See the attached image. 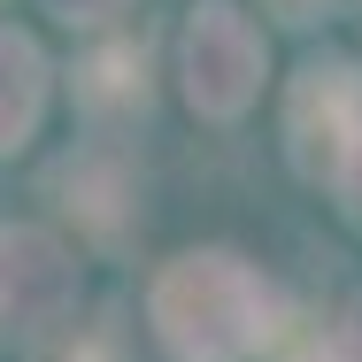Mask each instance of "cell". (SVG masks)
I'll return each mask as SVG.
<instances>
[{"mask_svg":"<svg viewBox=\"0 0 362 362\" xmlns=\"http://www.w3.org/2000/svg\"><path fill=\"white\" fill-rule=\"evenodd\" d=\"M146 316H154L162 347L177 362H247L278 332V293L231 247H193V255H177L154 278Z\"/></svg>","mask_w":362,"mask_h":362,"instance_id":"obj_1","label":"cell"},{"mask_svg":"<svg viewBox=\"0 0 362 362\" xmlns=\"http://www.w3.org/2000/svg\"><path fill=\"white\" fill-rule=\"evenodd\" d=\"M77 316V255L47 223H0V339L47 347Z\"/></svg>","mask_w":362,"mask_h":362,"instance_id":"obj_2","label":"cell"},{"mask_svg":"<svg viewBox=\"0 0 362 362\" xmlns=\"http://www.w3.org/2000/svg\"><path fill=\"white\" fill-rule=\"evenodd\" d=\"M177 62H185V100L223 124V116H239V108L262 93V31H255L231 0H201L193 23H185Z\"/></svg>","mask_w":362,"mask_h":362,"instance_id":"obj_3","label":"cell"},{"mask_svg":"<svg viewBox=\"0 0 362 362\" xmlns=\"http://www.w3.org/2000/svg\"><path fill=\"white\" fill-rule=\"evenodd\" d=\"M39 116H47V54L0 23V154H16L31 139Z\"/></svg>","mask_w":362,"mask_h":362,"instance_id":"obj_4","label":"cell"},{"mask_svg":"<svg viewBox=\"0 0 362 362\" xmlns=\"http://www.w3.org/2000/svg\"><path fill=\"white\" fill-rule=\"evenodd\" d=\"M77 100H85V108H132V100H146V54L139 47L93 54L85 77H77Z\"/></svg>","mask_w":362,"mask_h":362,"instance_id":"obj_5","label":"cell"},{"mask_svg":"<svg viewBox=\"0 0 362 362\" xmlns=\"http://www.w3.org/2000/svg\"><path fill=\"white\" fill-rule=\"evenodd\" d=\"M132 0H47V16H62V23H116Z\"/></svg>","mask_w":362,"mask_h":362,"instance_id":"obj_6","label":"cell"},{"mask_svg":"<svg viewBox=\"0 0 362 362\" xmlns=\"http://www.w3.org/2000/svg\"><path fill=\"white\" fill-rule=\"evenodd\" d=\"M332 347H339V362H362V308H355V316H347V332H339Z\"/></svg>","mask_w":362,"mask_h":362,"instance_id":"obj_7","label":"cell"},{"mask_svg":"<svg viewBox=\"0 0 362 362\" xmlns=\"http://www.w3.org/2000/svg\"><path fill=\"white\" fill-rule=\"evenodd\" d=\"M270 8H278V16H286V23H308V16H316V8H324V0H270Z\"/></svg>","mask_w":362,"mask_h":362,"instance_id":"obj_8","label":"cell"},{"mask_svg":"<svg viewBox=\"0 0 362 362\" xmlns=\"http://www.w3.org/2000/svg\"><path fill=\"white\" fill-rule=\"evenodd\" d=\"M300 362H339V347H308V355H300Z\"/></svg>","mask_w":362,"mask_h":362,"instance_id":"obj_9","label":"cell"}]
</instances>
